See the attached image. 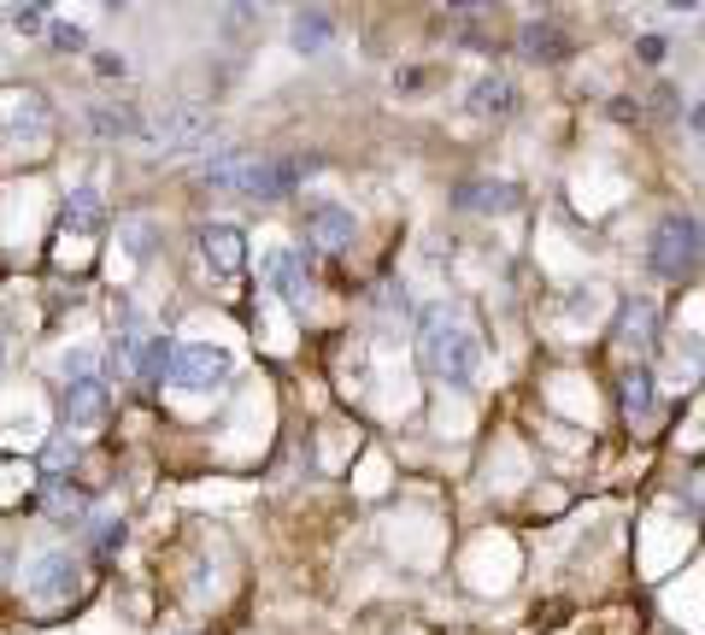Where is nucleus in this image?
Here are the masks:
<instances>
[{
  "instance_id": "f257e3e1",
  "label": "nucleus",
  "mask_w": 705,
  "mask_h": 635,
  "mask_svg": "<svg viewBox=\"0 0 705 635\" xmlns=\"http://www.w3.org/2000/svg\"><path fill=\"white\" fill-rule=\"evenodd\" d=\"M418 365L435 383L470 388L483 371V336H476V318L465 300H429L418 318Z\"/></svg>"
},
{
  "instance_id": "f03ea898",
  "label": "nucleus",
  "mask_w": 705,
  "mask_h": 635,
  "mask_svg": "<svg viewBox=\"0 0 705 635\" xmlns=\"http://www.w3.org/2000/svg\"><path fill=\"white\" fill-rule=\"evenodd\" d=\"M647 265H653V277H665V282H688L705 265V224L694 212H665L653 241H647Z\"/></svg>"
},
{
  "instance_id": "7ed1b4c3",
  "label": "nucleus",
  "mask_w": 705,
  "mask_h": 635,
  "mask_svg": "<svg viewBox=\"0 0 705 635\" xmlns=\"http://www.w3.org/2000/svg\"><path fill=\"white\" fill-rule=\"evenodd\" d=\"M141 148L148 153H195L212 141V112L200 107V100H171L165 112L141 118Z\"/></svg>"
},
{
  "instance_id": "20e7f679",
  "label": "nucleus",
  "mask_w": 705,
  "mask_h": 635,
  "mask_svg": "<svg viewBox=\"0 0 705 635\" xmlns=\"http://www.w3.org/2000/svg\"><path fill=\"white\" fill-rule=\"evenodd\" d=\"M165 377L177 388H189V395H212V388L230 383V354L212 341H182V347H171V371Z\"/></svg>"
},
{
  "instance_id": "39448f33",
  "label": "nucleus",
  "mask_w": 705,
  "mask_h": 635,
  "mask_svg": "<svg viewBox=\"0 0 705 635\" xmlns=\"http://www.w3.org/2000/svg\"><path fill=\"white\" fill-rule=\"evenodd\" d=\"M306 171H318V159H247L236 195H247V200H288L300 189Z\"/></svg>"
},
{
  "instance_id": "423d86ee",
  "label": "nucleus",
  "mask_w": 705,
  "mask_h": 635,
  "mask_svg": "<svg viewBox=\"0 0 705 635\" xmlns=\"http://www.w3.org/2000/svg\"><path fill=\"white\" fill-rule=\"evenodd\" d=\"M265 282L282 295V306L306 312V306H312V248H277V254H265Z\"/></svg>"
},
{
  "instance_id": "0eeeda50",
  "label": "nucleus",
  "mask_w": 705,
  "mask_h": 635,
  "mask_svg": "<svg viewBox=\"0 0 705 635\" xmlns=\"http://www.w3.org/2000/svg\"><path fill=\"white\" fill-rule=\"evenodd\" d=\"M24 588H30V601L59 606V601H71V594L82 588V565L71 559L66 547H53V553H41V559L24 570Z\"/></svg>"
},
{
  "instance_id": "6e6552de",
  "label": "nucleus",
  "mask_w": 705,
  "mask_h": 635,
  "mask_svg": "<svg viewBox=\"0 0 705 635\" xmlns=\"http://www.w3.org/2000/svg\"><path fill=\"white\" fill-rule=\"evenodd\" d=\"M352 236H359V224H352V212L341 200H312V207H306V241H312L318 254H347Z\"/></svg>"
},
{
  "instance_id": "1a4fd4ad",
  "label": "nucleus",
  "mask_w": 705,
  "mask_h": 635,
  "mask_svg": "<svg viewBox=\"0 0 705 635\" xmlns=\"http://www.w3.org/2000/svg\"><path fill=\"white\" fill-rule=\"evenodd\" d=\"M517 53L535 59V66H565L570 59V30L558 24V18H524V30H517Z\"/></svg>"
},
{
  "instance_id": "9d476101",
  "label": "nucleus",
  "mask_w": 705,
  "mask_h": 635,
  "mask_svg": "<svg viewBox=\"0 0 705 635\" xmlns=\"http://www.w3.org/2000/svg\"><path fill=\"white\" fill-rule=\"evenodd\" d=\"M453 207L459 212H494V218H506L524 207V189L517 182H500V177H476V182H459V195H453Z\"/></svg>"
},
{
  "instance_id": "9b49d317",
  "label": "nucleus",
  "mask_w": 705,
  "mask_h": 635,
  "mask_svg": "<svg viewBox=\"0 0 705 635\" xmlns=\"http://www.w3.org/2000/svg\"><path fill=\"white\" fill-rule=\"evenodd\" d=\"M53 136V112H48V95H36V89H24V95H12V107H7V141H48Z\"/></svg>"
},
{
  "instance_id": "f8f14e48",
  "label": "nucleus",
  "mask_w": 705,
  "mask_h": 635,
  "mask_svg": "<svg viewBox=\"0 0 705 635\" xmlns=\"http://www.w3.org/2000/svg\"><path fill=\"white\" fill-rule=\"evenodd\" d=\"M329 42H336V18H329L324 7H300L295 18H288V48L295 53L318 59V53H329Z\"/></svg>"
},
{
  "instance_id": "ddd939ff",
  "label": "nucleus",
  "mask_w": 705,
  "mask_h": 635,
  "mask_svg": "<svg viewBox=\"0 0 705 635\" xmlns=\"http://www.w3.org/2000/svg\"><path fill=\"white\" fill-rule=\"evenodd\" d=\"M200 259L212 265L218 277L241 271V259H247V241H241V230H236V224H206V230H200Z\"/></svg>"
},
{
  "instance_id": "4468645a",
  "label": "nucleus",
  "mask_w": 705,
  "mask_h": 635,
  "mask_svg": "<svg viewBox=\"0 0 705 635\" xmlns=\"http://www.w3.org/2000/svg\"><path fill=\"white\" fill-rule=\"evenodd\" d=\"M617 341L635 347V354H647V347L658 341V306L647 295H629L624 312H617Z\"/></svg>"
},
{
  "instance_id": "2eb2a0df",
  "label": "nucleus",
  "mask_w": 705,
  "mask_h": 635,
  "mask_svg": "<svg viewBox=\"0 0 705 635\" xmlns=\"http://www.w3.org/2000/svg\"><path fill=\"white\" fill-rule=\"evenodd\" d=\"M100 418H107V383H100V377L66 383V424L71 429H95Z\"/></svg>"
},
{
  "instance_id": "dca6fc26",
  "label": "nucleus",
  "mask_w": 705,
  "mask_h": 635,
  "mask_svg": "<svg viewBox=\"0 0 705 635\" xmlns=\"http://www.w3.org/2000/svg\"><path fill=\"white\" fill-rule=\"evenodd\" d=\"M241 171H247V148H212V159H200V189L212 195H236L241 189Z\"/></svg>"
},
{
  "instance_id": "f3484780",
  "label": "nucleus",
  "mask_w": 705,
  "mask_h": 635,
  "mask_svg": "<svg viewBox=\"0 0 705 635\" xmlns=\"http://www.w3.org/2000/svg\"><path fill=\"white\" fill-rule=\"evenodd\" d=\"M517 107V83L506 71H488V77H476L470 83V112L476 118H506Z\"/></svg>"
},
{
  "instance_id": "a211bd4d",
  "label": "nucleus",
  "mask_w": 705,
  "mask_h": 635,
  "mask_svg": "<svg viewBox=\"0 0 705 635\" xmlns=\"http://www.w3.org/2000/svg\"><path fill=\"white\" fill-rule=\"evenodd\" d=\"M89 130H95L100 141H118V136H136L141 118L123 107V100H95V107H89Z\"/></svg>"
},
{
  "instance_id": "6ab92c4d",
  "label": "nucleus",
  "mask_w": 705,
  "mask_h": 635,
  "mask_svg": "<svg viewBox=\"0 0 705 635\" xmlns=\"http://www.w3.org/2000/svg\"><path fill=\"white\" fill-rule=\"evenodd\" d=\"M66 224L82 230V236L107 230V200H100V189H71L66 195Z\"/></svg>"
},
{
  "instance_id": "aec40b11",
  "label": "nucleus",
  "mask_w": 705,
  "mask_h": 635,
  "mask_svg": "<svg viewBox=\"0 0 705 635\" xmlns=\"http://www.w3.org/2000/svg\"><path fill=\"white\" fill-rule=\"evenodd\" d=\"M118 241H123V254L130 259H153V248H159V224L153 218H118Z\"/></svg>"
},
{
  "instance_id": "412c9836",
  "label": "nucleus",
  "mask_w": 705,
  "mask_h": 635,
  "mask_svg": "<svg viewBox=\"0 0 705 635\" xmlns=\"http://www.w3.org/2000/svg\"><path fill=\"white\" fill-rule=\"evenodd\" d=\"M165 371H171V341H165V336H148V341L136 347V377L148 383V388H159Z\"/></svg>"
},
{
  "instance_id": "4be33fe9",
  "label": "nucleus",
  "mask_w": 705,
  "mask_h": 635,
  "mask_svg": "<svg viewBox=\"0 0 705 635\" xmlns=\"http://www.w3.org/2000/svg\"><path fill=\"white\" fill-rule=\"evenodd\" d=\"M617 400H624V413H629V418H653V371H647V365H635V371L624 377Z\"/></svg>"
},
{
  "instance_id": "5701e85b",
  "label": "nucleus",
  "mask_w": 705,
  "mask_h": 635,
  "mask_svg": "<svg viewBox=\"0 0 705 635\" xmlns=\"http://www.w3.org/2000/svg\"><path fill=\"white\" fill-rule=\"evenodd\" d=\"M48 42L59 53H82V48H89V36H82V24H66V18H59V24H48Z\"/></svg>"
},
{
  "instance_id": "b1692460",
  "label": "nucleus",
  "mask_w": 705,
  "mask_h": 635,
  "mask_svg": "<svg viewBox=\"0 0 705 635\" xmlns=\"http://www.w3.org/2000/svg\"><path fill=\"white\" fill-rule=\"evenodd\" d=\"M7 24H12L18 36H36V30H48V12L30 0V7H12V12H7Z\"/></svg>"
},
{
  "instance_id": "393cba45",
  "label": "nucleus",
  "mask_w": 705,
  "mask_h": 635,
  "mask_svg": "<svg viewBox=\"0 0 705 635\" xmlns=\"http://www.w3.org/2000/svg\"><path fill=\"white\" fill-rule=\"evenodd\" d=\"M123 536H130V529H123V518H100L95 547H100V553H118V547H123Z\"/></svg>"
},
{
  "instance_id": "a878e982",
  "label": "nucleus",
  "mask_w": 705,
  "mask_h": 635,
  "mask_svg": "<svg viewBox=\"0 0 705 635\" xmlns=\"http://www.w3.org/2000/svg\"><path fill=\"white\" fill-rule=\"evenodd\" d=\"M77 377H100L89 347H71V354H66V383H77Z\"/></svg>"
},
{
  "instance_id": "bb28decb",
  "label": "nucleus",
  "mask_w": 705,
  "mask_h": 635,
  "mask_svg": "<svg viewBox=\"0 0 705 635\" xmlns=\"http://www.w3.org/2000/svg\"><path fill=\"white\" fill-rule=\"evenodd\" d=\"M71 459H77V441H71V436H53V441H48V470H66Z\"/></svg>"
},
{
  "instance_id": "cd10ccee",
  "label": "nucleus",
  "mask_w": 705,
  "mask_h": 635,
  "mask_svg": "<svg viewBox=\"0 0 705 635\" xmlns=\"http://www.w3.org/2000/svg\"><path fill=\"white\" fill-rule=\"evenodd\" d=\"M635 53H641V59H647V66H665V53H671V42H665V36H641V42H635Z\"/></svg>"
},
{
  "instance_id": "c85d7f7f",
  "label": "nucleus",
  "mask_w": 705,
  "mask_h": 635,
  "mask_svg": "<svg viewBox=\"0 0 705 635\" xmlns=\"http://www.w3.org/2000/svg\"><path fill=\"white\" fill-rule=\"evenodd\" d=\"M95 71H100V77H123L130 66H123V53H95Z\"/></svg>"
},
{
  "instance_id": "c756f323",
  "label": "nucleus",
  "mask_w": 705,
  "mask_h": 635,
  "mask_svg": "<svg viewBox=\"0 0 705 635\" xmlns=\"http://www.w3.org/2000/svg\"><path fill=\"white\" fill-rule=\"evenodd\" d=\"M653 100H658V112H665V118H676V112H682V95H676L671 83H665V89H653Z\"/></svg>"
},
{
  "instance_id": "7c9ffc66",
  "label": "nucleus",
  "mask_w": 705,
  "mask_h": 635,
  "mask_svg": "<svg viewBox=\"0 0 705 635\" xmlns=\"http://www.w3.org/2000/svg\"><path fill=\"white\" fill-rule=\"evenodd\" d=\"M688 125H694V130H705V107H694V112H688Z\"/></svg>"
},
{
  "instance_id": "2f4dec72",
  "label": "nucleus",
  "mask_w": 705,
  "mask_h": 635,
  "mask_svg": "<svg viewBox=\"0 0 705 635\" xmlns=\"http://www.w3.org/2000/svg\"><path fill=\"white\" fill-rule=\"evenodd\" d=\"M0 365H7V347H0Z\"/></svg>"
}]
</instances>
